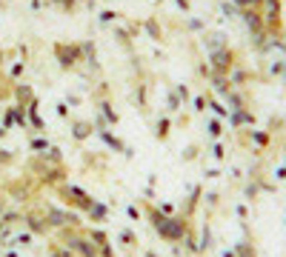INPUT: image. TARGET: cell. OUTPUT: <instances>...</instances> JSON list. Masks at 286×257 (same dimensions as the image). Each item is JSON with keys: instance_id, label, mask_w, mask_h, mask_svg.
<instances>
[{"instance_id": "obj_1", "label": "cell", "mask_w": 286, "mask_h": 257, "mask_svg": "<svg viewBox=\"0 0 286 257\" xmlns=\"http://www.w3.org/2000/svg\"><path fill=\"white\" fill-rule=\"evenodd\" d=\"M55 57L63 69H75L83 60L81 43H55Z\"/></svg>"}, {"instance_id": "obj_2", "label": "cell", "mask_w": 286, "mask_h": 257, "mask_svg": "<svg viewBox=\"0 0 286 257\" xmlns=\"http://www.w3.org/2000/svg\"><path fill=\"white\" fill-rule=\"evenodd\" d=\"M57 194H60V197H63L66 203L78 206V209H86V212H89V209H92V203H95V200H92L89 194H83V191H81V189H75V186H60V189H57Z\"/></svg>"}, {"instance_id": "obj_3", "label": "cell", "mask_w": 286, "mask_h": 257, "mask_svg": "<svg viewBox=\"0 0 286 257\" xmlns=\"http://www.w3.org/2000/svg\"><path fill=\"white\" fill-rule=\"evenodd\" d=\"M12 95L17 97V109H26L29 103L35 100V92H32V86H29V83H17Z\"/></svg>"}, {"instance_id": "obj_4", "label": "cell", "mask_w": 286, "mask_h": 257, "mask_svg": "<svg viewBox=\"0 0 286 257\" xmlns=\"http://www.w3.org/2000/svg\"><path fill=\"white\" fill-rule=\"evenodd\" d=\"M72 129H75V137H78V140H86V137H89V135H92V132H95V123L78 120V123H75V126H72Z\"/></svg>"}, {"instance_id": "obj_5", "label": "cell", "mask_w": 286, "mask_h": 257, "mask_svg": "<svg viewBox=\"0 0 286 257\" xmlns=\"http://www.w3.org/2000/svg\"><path fill=\"white\" fill-rule=\"evenodd\" d=\"M81 52H83V60L95 66V60H97V49H95V43H92V40H83V43H81Z\"/></svg>"}, {"instance_id": "obj_6", "label": "cell", "mask_w": 286, "mask_h": 257, "mask_svg": "<svg viewBox=\"0 0 286 257\" xmlns=\"http://www.w3.org/2000/svg\"><path fill=\"white\" fill-rule=\"evenodd\" d=\"M97 132H100V137H103V140H106V143H109V146H112L115 151H126V146H123L121 140H118V137L112 135L109 129H97Z\"/></svg>"}, {"instance_id": "obj_7", "label": "cell", "mask_w": 286, "mask_h": 257, "mask_svg": "<svg viewBox=\"0 0 286 257\" xmlns=\"http://www.w3.org/2000/svg\"><path fill=\"white\" fill-rule=\"evenodd\" d=\"M143 29L149 32L155 40H161V37H163V35H161V26H158V20H155V17H146V20H143Z\"/></svg>"}, {"instance_id": "obj_8", "label": "cell", "mask_w": 286, "mask_h": 257, "mask_svg": "<svg viewBox=\"0 0 286 257\" xmlns=\"http://www.w3.org/2000/svg\"><path fill=\"white\" fill-rule=\"evenodd\" d=\"M97 109H100V111L106 114V123H118V111L112 109V103H106V100H100V103H97Z\"/></svg>"}, {"instance_id": "obj_9", "label": "cell", "mask_w": 286, "mask_h": 257, "mask_svg": "<svg viewBox=\"0 0 286 257\" xmlns=\"http://www.w3.org/2000/svg\"><path fill=\"white\" fill-rule=\"evenodd\" d=\"M115 37L121 40V46H123V49H132V35H129L126 29H115Z\"/></svg>"}, {"instance_id": "obj_10", "label": "cell", "mask_w": 286, "mask_h": 257, "mask_svg": "<svg viewBox=\"0 0 286 257\" xmlns=\"http://www.w3.org/2000/svg\"><path fill=\"white\" fill-rule=\"evenodd\" d=\"M23 72H26V60H17V63L12 66V80H17V77H20Z\"/></svg>"}, {"instance_id": "obj_11", "label": "cell", "mask_w": 286, "mask_h": 257, "mask_svg": "<svg viewBox=\"0 0 286 257\" xmlns=\"http://www.w3.org/2000/svg\"><path fill=\"white\" fill-rule=\"evenodd\" d=\"M100 20H103V23H115V20H118V12H112V9H103V12H100Z\"/></svg>"}, {"instance_id": "obj_12", "label": "cell", "mask_w": 286, "mask_h": 257, "mask_svg": "<svg viewBox=\"0 0 286 257\" xmlns=\"http://www.w3.org/2000/svg\"><path fill=\"white\" fill-rule=\"evenodd\" d=\"M75 6H78V0H60L57 9H63V12H75Z\"/></svg>"}, {"instance_id": "obj_13", "label": "cell", "mask_w": 286, "mask_h": 257, "mask_svg": "<svg viewBox=\"0 0 286 257\" xmlns=\"http://www.w3.org/2000/svg\"><path fill=\"white\" fill-rule=\"evenodd\" d=\"M166 135H169V123L161 120V123H158V137H166Z\"/></svg>"}, {"instance_id": "obj_14", "label": "cell", "mask_w": 286, "mask_h": 257, "mask_svg": "<svg viewBox=\"0 0 286 257\" xmlns=\"http://www.w3.org/2000/svg\"><path fill=\"white\" fill-rule=\"evenodd\" d=\"M57 114H60V117H69V106H66V103H57Z\"/></svg>"}, {"instance_id": "obj_15", "label": "cell", "mask_w": 286, "mask_h": 257, "mask_svg": "<svg viewBox=\"0 0 286 257\" xmlns=\"http://www.w3.org/2000/svg\"><path fill=\"white\" fill-rule=\"evenodd\" d=\"M32 149H49V143L46 140H32Z\"/></svg>"}, {"instance_id": "obj_16", "label": "cell", "mask_w": 286, "mask_h": 257, "mask_svg": "<svg viewBox=\"0 0 286 257\" xmlns=\"http://www.w3.org/2000/svg\"><path fill=\"white\" fill-rule=\"evenodd\" d=\"M52 257H72V255H66V252H60V249H55V246H52Z\"/></svg>"}, {"instance_id": "obj_17", "label": "cell", "mask_w": 286, "mask_h": 257, "mask_svg": "<svg viewBox=\"0 0 286 257\" xmlns=\"http://www.w3.org/2000/svg\"><path fill=\"white\" fill-rule=\"evenodd\" d=\"M46 3H52V6H60V0H46Z\"/></svg>"}, {"instance_id": "obj_18", "label": "cell", "mask_w": 286, "mask_h": 257, "mask_svg": "<svg viewBox=\"0 0 286 257\" xmlns=\"http://www.w3.org/2000/svg\"><path fill=\"white\" fill-rule=\"evenodd\" d=\"M3 135H6V129H3V126H0V137H3Z\"/></svg>"}, {"instance_id": "obj_19", "label": "cell", "mask_w": 286, "mask_h": 257, "mask_svg": "<svg viewBox=\"0 0 286 257\" xmlns=\"http://www.w3.org/2000/svg\"><path fill=\"white\" fill-rule=\"evenodd\" d=\"M146 257H155V255H146Z\"/></svg>"}]
</instances>
